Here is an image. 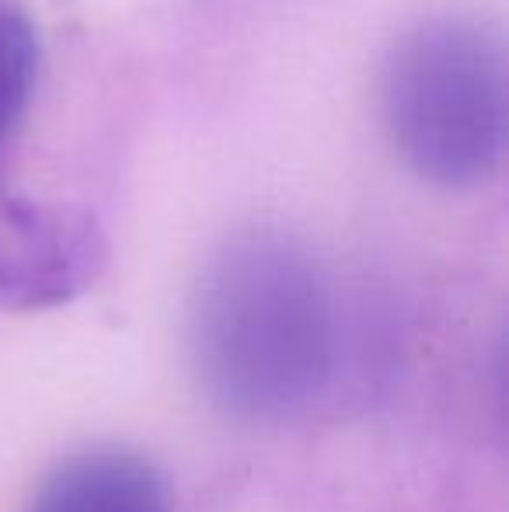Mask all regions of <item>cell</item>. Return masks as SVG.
Segmentation results:
<instances>
[{
  "label": "cell",
  "instance_id": "5b68a950",
  "mask_svg": "<svg viewBox=\"0 0 509 512\" xmlns=\"http://www.w3.org/2000/svg\"><path fill=\"white\" fill-rule=\"evenodd\" d=\"M39 70V39L32 21L14 7H0V143L25 112Z\"/></svg>",
  "mask_w": 509,
  "mask_h": 512
},
{
  "label": "cell",
  "instance_id": "3957f363",
  "mask_svg": "<svg viewBox=\"0 0 509 512\" xmlns=\"http://www.w3.org/2000/svg\"><path fill=\"white\" fill-rule=\"evenodd\" d=\"M109 241L98 216L74 203H0V307L53 310L102 276Z\"/></svg>",
  "mask_w": 509,
  "mask_h": 512
},
{
  "label": "cell",
  "instance_id": "277c9868",
  "mask_svg": "<svg viewBox=\"0 0 509 512\" xmlns=\"http://www.w3.org/2000/svg\"><path fill=\"white\" fill-rule=\"evenodd\" d=\"M28 512H171V492L154 460L123 446H98L63 460Z\"/></svg>",
  "mask_w": 509,
  "mask_h": 512
},
{
  "label": "cell",
  "instance_id": "7a4b0ae2",
  "mask_svg": "<svg viewBox=\"0 0 509 512\" xmlns=\"http://www.w3.org/2000/svg\"><path fill=\"white\" fill-rule=\"evenodd\" d=\"M506 112V42L492 21L440 11L408 25L387 49L384 129L422 182H489L506 154Z\"/></svg>",
  "mask_w": 509,
  "mask_h": 512
},
{
  "label": "cell",
  "instance_id": "6da1fadb",
  "mask_svg": "<svg viewBox=\"0 0 509 512\" xmlns=\"http://www.w3.org/2000/svg\"><path fill=\"white\" fill-rule=\"evenodd\" d=\"M189 359L206 398L241 422L311 405L332 373L335 310L307 244L279 227L227 237L192 286Z\"/></svg>",
  "mask_w": 509,
  "mask_h": 512
}]
</instances>
